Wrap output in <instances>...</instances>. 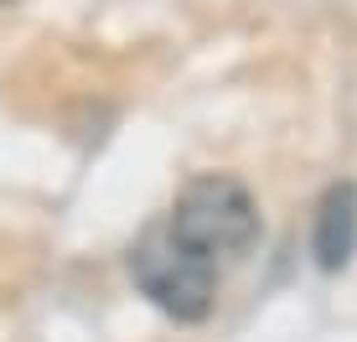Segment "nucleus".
<instances>
[{"instance_id":"obj_1","label":"nucleus","mask_w":357,"mask_h":342,"mask_svg":"<svg viewBox=\"0 0 357 342\" xmlns=\"http://www.w3.org/2000/svg\"><path fill=\"white\" fill-rule=\"evenodd\" d=\"M166 228L202 260H238L259 239V202L249 198L243 181L223 177V171H202L176 192Z\"/></svg>"},{"instance_id":"obj_3","label":"nucleus","mask_w":357,"mask_h":342,"mask_svg":"<svg viewBox=\"0 0 357 342\" xmlns=\"http://www.w3.org/2000/svg\"><path fill=\"white\" fill-rule=\"evenodd\" d=\"M311 254L321 270H347L357 254V181H331L311 218Z\"/></svg>"},{"instance_id":"obj_2","label":"nucleus","mask_w":357,"mask_h":342,"mask_svg":"<svg viewBox=\"0 0 357 342\" xmlns=\"http://www.w3.org/2000/svg\"><path fill=\"white\" fill-rule=\"evenodd\" d=\"M130 270L140 280V290L155 301L166 316L176 322H202L218 301V275H213V260L192 254L171 228H151L130 254Z\"/></svg>"}]
</instances>
